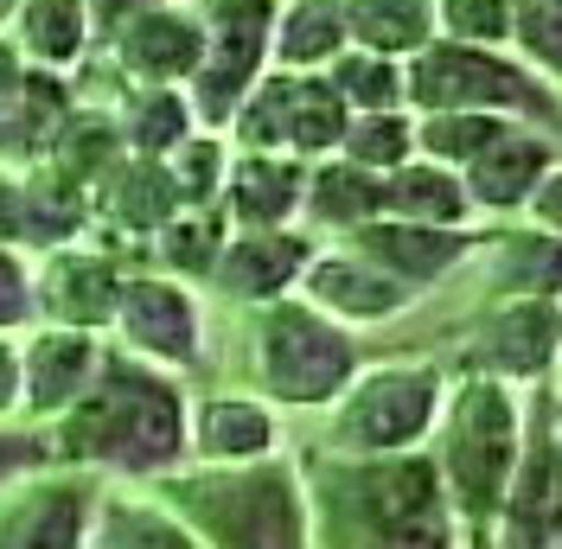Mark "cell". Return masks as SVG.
I'll return each instance as SVG.
<instances>
[{"label": "cell", "instance_id": "obj_1", "mask_svg": "<svg viewBox=\"0 0 562 549\" xmlns=\"http://www.w3.org/2000/svg\"><path fill=\"white\" fill-rule=\"evenodd\" d=\"M45 428L65 467H90L122 485L167 480L192 460V396L173 371L135 358L128 345H109L90 390Z\"/></svg>", "mask_w": 562, "mask_h": 549}, {"label": "cell", "instance_id": "obj_2", "mask_svg": "<svg viewBox=\"0 0 562 549\" xmlns=\"http://www.w3.org/2000/svg\"><path fill=\"white\" fill-rule=\"evenodd\" d=\"M314 549H460V524L435 447L403 453H307Z\"/></svg>", "mask_w": 562, "mask_h": 549}, {"label": "cell", "instance_id": "obj_3", "mask_svg": "<svg viewBox=\"0 0 562 549\" xmlns=\"http://www.w3.org/2000/svg\"><path fill=\"white\" fill-rule=\"evenodd\" d=\"M147 492L205 549H314L307 480H301V460L288 453L244 460V467L186 460L167 480H147Z\"/></svg>", "mask_w": 562, "mask_h": 549}, {"label": "cell", "instance_id": "obj_4", "mask_svg": "<svg viewBox=\"0 0 562 549\" xmlns=\"http://www.w3.org/2000/svg\"><path fill=\"white\" fill-rule=\"evenodd\" d=\"M518 453H525V410L512 383L467 378L460 390H448L441 422H435V467L454 505L460 549H492Z\"/></svg>", "mask_w": 562, "mask_h": 549}, {"label": "cell", "instance_id": "obj_5", "mask_svg": "<svg viewBox=\"0 0 562 549\" xmlns=\"http://www.w3.org/2000/svg\"><path fill=\"white\" fill-rule=\"evenodd\" d=\"M358 339L314 301H262L249 320V378L276 410H333L358 378Z\"/></svg>", "mask_w": 562, "mask_h": 549}, {"label": "cell", "instance_id": "obj_6", "mask_svg": "<svg viewBox=\"0 0 562 549\" xmlns=\"http://www.w3.org/2000/svg\"><path fill=\"white\" fill-rule=\"evenodd\" d=\"M441 403H448L441 365H428V358L371 365L326 410V453H403V447H422L441 422Z\"/></svg>", "mask_w": 562, "mask_h": 549}, {"label": "cell", "instance_id": "obj_7", "mask_svg": "<svg viewBox=\"0 0 562 549\" xmlns=\"http://www.w3.org/2000/svg\"><path fill=\"white\" fill-rule=\"evenodd\" d=\"M351 109L346 97L333 90V77H256V90L244 97V109L231 115V128L244 147H262V154H333L346 141Z\"/></svg>", "mask_w": 562, "mask_h": 549}, {"label": "cell", "instance_id": "obj_8", "mask_svg": "<svg viewBox=\"0 0 562 549\" xmlns=\"http://www.w3.org/2000/svg\"><path fill=\"white\" fill-rule=\"evenodd\" d=\"M276 52V7L269 0H217L205 26V58L192 70V115L205 128H224L262 77V58Z\"/></svg>", "mask_w": 562, "mask_h": 549}, {"label": "cell", "instance_id": "obj_9", "mask_svg": "<svg viewBox=\"0 0 562 549\" xmlns=\"http://www.w3.org/2000/svg\"><path fill=\"white\" fill-rule=\"evenodd\" d=\"M103 485V473L65 467V460L13 480L0 492V549H90Z\"/></svg>", "mask_w": 562, "mask_h": 549}, {"label": "cell", "instance_id": "obj_10", "mask_svg": "<svg viewBox=\"0 0 562 549\" xmlns=\"http://www.w3.org/2000/svg\"><path fill=\"white\" fill-rule=\"evenodd\" d=\"M115 345H128L135 358L160 365V371H192L205 358V313L199 294L160 269H135L122 281V301H115Z\"/></svg>", "mask_w": 562, "mask_h": 549}, {"label": "cell", "instance_id": "obj_11", "mask_svg": "<svg viewBox=\"0 0 562 549\" xmlns=\"http://www.w3.org/2000/svg\"><path fill=\"white\" fill-rule=\"evenodd\" d=\"M122 249L97 237L58 243L33 262V301L45 326H77V333H109L115 326V301H122Z\"/></svg>", "mask_w": 562, "mask_h": 549}, {"label": "cell", "instance_id": "obj_12", "mask_svg": "<svg viewBox=\"0 0 562 549\" xmlns=\"http://www.w3.org/2000/svg\"><path fill=\"white\" fill-rule=\"evenodd\" d=\"M403 97H416L422 109H486V103H518V109H543V97L530 90L512 65L486 58L480 45H422Z\"/></svg>", "mask_w": 562, "mask_h": 549}, {"label": "cell", "instance_id": "obj_13", "mask_svg": "<svg viewBox=\"0 0 562 549\" xmlns=\"http://www.w3.org/2000/svg\"><path fill=\"white\" fill-rule=\"evenodd\" d=\"M492 549H562V435L543 410L525 428V453H518Z\"/></svg>", "mask_w": 562, "mask_h": 549}, {"label": "cell", "instance_id": "obj_14", "mask_svg": "<svg viewBox=\"0 0 562 549\" xmlns=\"http://www.w3.org/2000/svg\"><path fill=\"white\" fill-rule=\"evenodd\" d=\"M109 339L103 333H77V326H45L33 320L20 333V371H26V396H20V422H58V415L90 390L97 365H103Z\"/></svg>", "mask_w": 562, "mask_h": 549}, {"label": "cell", "instance_id": "obj_15", "mask_svg": "<svg viewBox=\"0 0 562 549\" xmlns=\"http://www.w3.org/2000/svg\"><path fill=\"white\" fill-rule=\"evenodd\" d=\"M562 345V307L537 301V294H512L498 313H486L480 339L467 345V371L498 383H537L557 365Z\"/></svg>", "mask_w": 562, "mask_h": 549}, {"label": "cell", "instance_id": "obj_16", "mask_svg": "<svg viewBox=\"0 0 562 549\" xmlns=\"http://www.w3.org/2000/svg\"><path fill=\"white\" fill-rule=\"evenodd\" d=\"M301 301H314L319 313H333L339 326H378L416 301L409 281H396L358 249H314V262L301 274Z\"/></svg>", "mask_w": 562, "mask_h": 549}, {"label": "cell", "instance_id": "obj_17", "mask_svg": "<svg viewBox=\"0 0 562 549\" xmlns=\"http://www.w3.org/2000/svg\"><path fill=\"white\" fill-rule=\"evenodd\" d=\"M314 262V237L301 231H231L224 249H217V269H211V288L224 301H244V307H262V301H281L288 288H301V274Z\"/></svg>", "mask_w": 562, "mask_h": 549}, {"label": "cell", "instance_id": "obj_18", "mask_svg": "<svg viewBox=\"0 0 562 549\" xmlns=\"http://www.w3.org/2000/svg\"><path fill=\"white\" fill-rule=\"evenodd\" d=\"M205 58V26L192 13L167 7H135L115 20V65L135 83H192V70Z\"/></svg>", "mask_w": 562, "mask_h": 549}, {"label": "cell", "instance_id": "obj_19", "mask_svg": "<svg viewBox=\"0 0 562 549\" xmlns=\"http://www.w3.org/2000/svg\"><path fill=\"white\" fill-rule=\"evenodd\" d=\"M269 453H281V422L269 396H244V390L192 396V460L199 467H244Z\"/></svg>", "mask_w": 562, "mask_h": 549}, {"label": "cell", "instance_id": "obj_20", "mask_svg": "<svg viewBox=\"0 0 562 549\" xmlns=\"http://www.w3.org/2000/svg\"><path fill=\"white\" fill-rule=\"evenodd\" d=\"M307 199V167L301 154H262L244 147L224 172V217L237 231H281Z\"/></svg>", "mask_w": 562, "mask_h": 549}, {"label": "cell", "instance_id": "obj_21", "mask_svg": "<svg viewBox=\"0 0 562 549\" xmlns=\"http://www.w3.org/2000/svg\"><path fill=\"white\" fill-rule=\"evenodd\" d=\"M351 249L371 256L378 269H390L396 281H409L422 294L428 281H441L473 249V237L467 231H441V224H409V217H371V224L351 231Z\"/></svg>", "mask_w": 562, "mask_h": 549}, {"label": "cell", "instance_id": "obj_22", "mask_svg": "<svg viewBox=\"0 0 562 549\" xmlns=\"http://www.w3.org/2000/svg\"><path fill=\"white\" fill-rule=\"evenodd\" d=\"M90 549H205V544L147 485L109 480L103 505H97V524H90Z\"/></svg>", "mask_w": 562, "mask_h": 549}, {"label": "cell", "instance_id": "obj_23", "mask_svg": "<svg viewBox=\"0 0 562 549\" xmlns=\"http://www.w3.org/2000/svg\"><path fill=\"white\" fill-rule=\"evenodd\" d=\"M543 172H550V147L518 135V128H505L486 154H473L460 167V179H467V199L480 211H512V205H530V192L543 186Z\"/></svg>", "mask_w": 562, "mask_h": 549}, {"label": "cell", "instance_id": "obj_24", "mask_svg": "<svg viewBox=\"0 0 562 549\" xmlns=\"http://www.w3.org/2000/svg\"><path fill=\"white\" fill-rule=\"evenodd\" d=\"M467 179L441 160H403L396 172H384V217H409V224H441L460 231L467 224Z\"/></svg>", "mask_w": 562, "mask_h": 549}, {"label": "cell", "instance_id": "obj_25", "mask_svg": "<svg viewBox=\"0 0 562 549\" xmlns=\"http://www.w3.org/2000/svg\"><path fill=\"white\" fill-rule=\"evenodd\" d=\"M192 97L179 83H128V97L115 109V128L128 141V154L140 160H167L179 141L192 135Z\"/></svg>", "mask_w": 562, "mask_h": 549}, {"label": "cell", "instance_id": "obj_26", "mask_svg": "<svg viewBox=\"0 0 562 549\" xmlns=\"http://www.w3.org/2000/svg\"><path fill=\"white\" fill-rule=\"evenodd\" d=\"M301 211L314 217L319 231H358L371 217H384V172L358 167V160H326V167L307 172V199Z\"/></svg>", "mask_w": 562, "mask_h": 549}, {"label": "cell", "instance_id": "obj_27", "mask_svg": "<svg viewBox=\"0 0 562 549\" xmlns=\"http://www.w3.org/2000/svg\"><path fill=\"white\" fill-rule=\"evenodd\" d=\"M90 0H26L13 13V38L33 65H52V70H70L83 52H90Z\"/></svg>", "mask_w": 562, "mask_h": 549}, {"label": "cell", "instance_id": "obj_28", "mask_svg": "<svg viewBox=\"0 0 562 549\" xmlns=\"http://www.w3.org/2000/svg\"><path fill=\"white\" fill-rule=\"evenodd\" d=\"M224 237H231V231H224V211H217V205H186V211H173V217L160 224V237L147 243V249H154L160 274H179V281H211Z\"/></svg>", "mask_w": 562, "mask_h": 549}, {"label": "cell", "instance_id": "obj_29", "mask_svg": "<svg viewBox=\"0 0 562 549\" xmlns=\"http://www.w3.org/2000/svg\"><path fill=\"white\" fill-rule=\"evenodd\" d=\"M351 38L346 7L333 0H294L288 13H276V58L288 70H307V65H333Z\"/></svg>", "mask_w": 562, "mask_h": 549}, {"label": "cell", "instance_id": "obj_30", "mask_svg": "<svg viewBox=\"0 0 562 549\" xmlns=\"http://www.w3.org/2000/svg\"><path fill=\"white\" fill-rule=\"evenodd\" d=\"M128 154V141H122V128H115V115L109 109H70V122H65V135L52 141V167L70 172L77 186H97L115 160Z\"/></svg>", "mask_w": 562, "mask_h": 549}, {"label": "cell", "instance_id": "obj_31", "mask_svg": "<svg viewBox=\"0 0 562 549\" xmlns=\"http://www.w3.org/2000/svg\"><path fill=\"white\" fill-rule=\"evenodd\" d=\"M492 274H498V288H505V294L562 301V237H550V231L498 237V249H492Z\"/></svg>", "mask_w": 562, "mask_h": 549}, {"label": "cell", "instance_id": "obj_32", "mask_svg": "<svg viewBox=\"0 0 562 549\" xmlns=\"http://www.w3.org/2000/svg\"><path fill=\"white\" fill-rule=\"evenodd\" d=\"M428 13L435 0H351V38L364 52H422L428 45Z\"/></svg>", "mask_w": 562, "mask_h": 549}, {"label": "cell", "instance_id": "obj_33", "mask_svg": "<svg viewBox=\"0 0 562 549\" xmlns=\"http://www.w3.org/2000/svg\"><path fill=\"white\" fill-rule=\"evenodd\" d=\"M498 135H505V122L486 115V109H435L416 128V147L428 160H441V167H467V160L486 154Z\"/></svg>", "mask_w": 562, "mask_h": 549}, {"label": "cell", "instance_id": "obj_34", "mask_svg": "<svg viewBox=\"0 0 562 549\" xmlns=\"http://www.w3.org/2000/svg\"><path fill=\"white\" fill-rule=\"evenodd\" d=\"M339 154L358 160V167H371V172H396L409 154H416V128H409L396 109H364L358 122H346Z\"/></svg>", "mask_w": 562, "mask_h": 549}, {"label": "cell", "instance_id": "obj_35", "mask_svg": "<svg viewBox=\"0 0 562 549\" xmlns=\"http://www.w3.org/2000/svg\"><path fill=\"white\" fill-rule=\"evenodd\" d=\"M167 172L179 186V205H217L224 199V172H231V154L217 135H186L167 154Z\"/></svg>", "mask_w": 562, "mask_h": 549}, {"label": "cell", "instance_id": "obj_36", "mask_svg": "<svg viewBox=\"0 0 562 549\" xmlns=\"http://www.w3.org/2000/svg\"><path fill=\"white\" fill-rule=\"evenodd\" d=\"M26 77H33V58L20 52V38L0 33V160L7 167H33V154H26Z\"/></svg>", "mask_w": 562, "mask_h": 549}, {"label": "cell", "instance_id": "obj_37", "mask_svg": "<svg viewBox=\"0 0 562 549\" xmlns=\"http://www.w3.org/2000/svg\"><path fill=\"white\" fill-rule=\"evenodd\" d=\"M333 90L346 97V109H396L403 97V70L390 65L384 52H339L333 58Z\"/></svg>", "mask_w": 562, "mask_h": 549}, {"label": "cell", "instance_id": "obj_38", "mask_svg": "<svg viewBox=\"0 0 562 549\" xmlns=\"http://www.w3.org/2000/svg\"><path fill=\"white\" fill-rule=\"evenodd\" d=\"M38 320V301H33V256L0 243V333H26Z\"/></svg>", "mask_w": 562, "mask_h": 549}, {"label": "cell", "instance_id": "obj_39", "mask_svg": "<svg viewBox=\"0 0 562 549\" xmlns=\"http://www.w3.org/2000/svg\"><path fill=\"white\" fill-rule=\"evenodd\" d=\"M52 460H58L52 428H38V422L7 428V422H0V492H7L13 480H26V473H38V467H52Z\"/></svg>", "mask_w": 562, "mask_h": 549}, {"label": "cell", "instance_id": "obj_40", "mask_svg": "<svg viewBox=\"0 0 562 549\" xmlns=\"http://www.w3.org/2000/svg\"><path fill=\"white\" fill-rule=\"evenodd\" d=\"M441 20H448V33L473 38V45H492V38H505V26H512L505 0H441Z\"/></svg>", "mask_w": 562, "mask_h": 549}, {"label": "cell", "instance_id": "obj_41", "mask_svg": "<svg viewBox=\"0 0 562 549\" xmlns=\"http://www.w3.org/2000/svg\"><path fill=\"white\" fill-rule=\"evenodd\" d=\"M518 33H525V45L543 65L562 70V7L557 0H525V7H518Z\"/></svg>", "mask_w": 562, "mask_h": 549}, {"label": "cell", "instance_id": "obj_42", "mask_svg": "<svg viewBox=\"0 0 562 549\" xmlns=\"http://www.w3.org/2000/svg\"><path fill=\"white\" fill-rule=\"evenodd\" d=\"M0 243L26 249V167L0 160Z\"/></svg>", "mask_w": 562, "mask_h": 549}, {"label": "cell", "instance_id": "obj_43", "mask_svg": "<svg viewBox=\"0 0 562 549\" xmlns=\"http://www.w3.org/2000/svg\"><path fill=\"white\" fill-rule=\"evenodd\" d=\"M20 396H26V371H20V333H0V422L20 415Z\"/></svg>", "mask_w": 562, "mask_h": 549}, {"label": "cell", "instance_id": "obj_44", "mask_svg": "<svg viewBox=\"0 0 562 549\" xmlns=\"http://www.w3.org/2000/svg\"><path fill=\"white\" fill-rule=\"evenodd\" d=\"M530 217H537V231L562 237V172H543V186L530 192Z\"/></svg>", "mask_w": 562, "mask_h": 549}, {"label": "cell", "instance_id": "obj_45", "mask_svg": "<svg viewBox=\"0 0 562 549\" xmlns=\"http://www.w3.org/2000/svg\"><path fill=\"white\" fill-rule=\"evenodd\" d=\"M135 7H167V0H90V13H103L109 26H115L122 13H135Z\"/></svg>", "mask_w": 562, "mask_h": 549}, {"label": "cell", "instance_id": "obj_46", "mask_svg": "<svg viewBox=\"0 0 562 549\" xmlns=\"http://www.w3.org/2000/svg\"><path fill=\"white\" fill-rule=\"evenodd\" d=\"M20 7H26V0H0V26H7V20H13Z\"/></svg>", "mask_w": 562, "mask_h": 549}, {"label": "cell", "instance_id": "obj_47", "mask_svg": "<svg viewBox=\"0 0 562 549\" xmlns=\"http://www.w3.org/2000/svg\"><path fill=\"white\" fill-rule=\"evenodd\" d=\"M557 358H562V345H557Z\"/></svg>", "mask_w": 562, "mask_h": 549}, {"label": "cell", "instance_id": "obj_48", "mask_svg": "<svg viewBox=\"0 0 562 549\" xmlns=\"http://www.w3.org/2000/svg\"><path fill=\"white\" fill-rule=\"evenodd\" d=\"M557 7H562V0H557Z\"/></svg>", "mask_w": 562, "mask_h": 549}]
</instances>
